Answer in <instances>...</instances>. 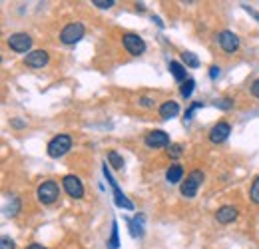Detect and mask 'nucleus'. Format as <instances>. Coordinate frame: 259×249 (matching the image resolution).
<instances>
[{"label":"nucleus","instance_id":"obj_1","mask_svg":"<svg viewBox=\"0 0 259 249\" xmlns=\"http://www.w3.org/2000/svg\"><path fill=\"white\" fill-rule=\"evenodd\" d=\"M36 195H38V201H40V203L50 205V203H54V201L58 199V195H60V187H58L56 182L48 180V182H44V184L38 186Z\"/></svg>","mask_w":259,"mask_h":249},{"label":"nucleus","instance_id":"obj_2","mask_svg":"<svg viewBox=\"0 0 259 249\" xmlns=\"http://www.w3.org/2000/svg\"><path fill=\"white\" fill-rule=\"evenodd\" d=\"M70 148H72V138L66 136V134H60V136H56V138L50 140V144H48V156L62 157L64 154H68Z\"/></svg>","mask_w":259,"mask_h":249},{"label":"nucleus","instance_id":"obj_3","mask_svg":"<svg viewBox=\"0 0 259 249\" xmlns=\"http://www.w3.org/2000/svg\"><path fill=\"white\" fill-rule=\"evenodd\" d=\"M201 182H203V172H201V170L190 172L188 178H186L184 184H182V195H186V197H195L197 187L201 186Z\"/></svg>","mask_w":259,"mask_h":249},{"label":"nucleus","instance_id":"obj_4","mask_svg":"<svg viewBox=\"0 0 259 249\" xmlns=\"http://www.w3.org/2000/svg\"><path fill=\"white\" fill-rule=\"evenodd\" d=\"M102 170H104V176H106V180L110 182V186H112V189H114V199H116V205H118V208H124V210H130V212H132V210H134V203H132L128 197H126V195L120 191V187H118V184H116V180L112 178V174H110V170H108V165H106V163H104V168H102Z\"/></svg>","mask_w":259,"mask_h":249},{"label":"nucleus","instance_id":"obj_5","mask_svg":"<svg viewBox=\"0 0 259 249\" xmlns=\"http://www.w3.org/2000/svg\"><path fill=\"white\" fill-rule=\"evenodd\" d=\"M8 46H10L14 52L22 54V52H28V50H30V46H32V38H30L26 32H16V34H10V38H8Z\"/></svg>","mask_w":259,"mask_h":249},{"label":"nucleus","instance_id":"obj_6","mask_svg":"<svg viewBox=\"0 0 259 249\" xmlns=\"http://www.w3.org/2000/svg\"><path fill=\"white\" fill-rule=\"evenodd\" d=\"M82 36H84V26L80 22H72L60 32V40L64 44H76L78 40H82Z\"/></svg>","mask_w":259,"mask_h":249},{"label":"nucleus","instance_id":"obj_7","mask_svg":"<svg viewBox=\"0 0 259 249\" xmlns=\"http://www.w3.org/2000/svg\"><path fill=\"white\" fill-rule=\"evenodd\" d=\"M146 146L152 148V150H158V148H167L169 146V136L163 132V130H154L150 132L146 138H144Z\"/></svg>","mask_w":259,"mask_h":249},{"label":"nucleus","instance_id":"obj_8","mask_svg":"<svg viewBox=\"0 0 259 249\" xmlns=\"http://www.w3.org/2000/svg\"><path fill=\"white\" fill-rule=\"evenodd\" d=\"M124 48L132 56H142L146 52V42L138 34H126L124 36Z\"/></svg>","mask_w":259,"mask_h":249},{"label":"nucleus","instance_id":"obj_9","mask_svg":"<svg viewBox=\"0 0 259 249\" xmlns=\"http://www.w3.org/2000/svg\"><path fill=\"white\" fill-rule=\"evenodd\" d=\"M218 42H220V46L224 48V52H227V54H233V52L239 50V38L229 30L220 32L218 34Z\"/></svg>","mask_w":259,"mask_h":249},{"label":"nucleus","instance_id":"obj_10","mask_svg":"<svg viewBox=\"0 0 259 249\" xmlns=\"http://www.w3.org/2000/svg\"><path fill=\"white\" fill-rule=\"evenodd\" d=\"M62 186H64L66 193H68L70 197H74V199H80V197L84 195V186H82V182H80L76 176H64Z\"/></svg>","mask_w":259,"mask_h":249},{"label":"nucleus","instance_id":"obj_11","mask_svg":"<svg viewBox=\"0 0 259 249\" xmlns=\"http://www.w3.org/2000/svg\"><path fill=\"white\" fill-rule=\"evenodd\" d=\"M24 64L28 68H34V70H40L48 64V52L46 50H32L26 58H24Z\"/></svg>","mask_w":259,"mask_h":249},{"label":"nucleus","instance_id":"obj_12","mask_svg":"<svg viewBox=\"0 0 259 249\" xmlns=\"http://www.w3.org/2000/svg\"><path fill=\"white\" fill-rule=\"evenodd\" d=\"M229 132H231V126L227 124V122L215 124L211 128V132H209V142H211V144H222V142H226L227 138H229Z\"/></svg>","mask_w":259,"mask_h":249},{"label":"nucleus","instance_id":"obj_13","mask_svg":"<svg viewBox=\"0 0 259 249\" xmlns=\"http://www.w3.org/2000/svg\"><path fill=\"white\" fill-rule=\"evenodd\" d=\"M215 219H218V223L227 225V223H231V221L237 219V210L233 205H224V208H220L215 212Z\"/></svg>","mask_w":259,"mask_h":249},{"label":"nucleus","instance_id":"obj_14","mask_svg":"<svg viewBox=\"0 0 259 249\" xmlns=\"http://www.w3.org/2000/svg\"><path fill=\"white\" fill-rule=\"evenodd\" d=\"M178 114H180V106L176 102H165V104L160 106V116H162L163 120H171Z\"/></svg>","mask_w":259,"mask_h":249},{"label":"nucleus","instance_id":"obj_15","mask_svg":"<svg viewBox=\"0 0 259 249\" xmlns=\"http://www.w3.org/2000/svg\"><path fill=\"white\" fill-rule=\"evenodd\" d=\"M165 180H167L169 184H178L180 180H184V170H182V165H180V163H174V165L165 172Z\"/></svg>","mask_w":259,"mask_h":249},{"label":"nucleus","instance_id":"obj_16","mask_svg":"<svg viewBox=\"0 0 259 249\" xmlns=\"http://www.w3.org/2000/svg\"><path fill=\"white\" fill-rule=\"evenodd\" d=\"M169 72H171V76L178 82H186V68H184V64H180L178 60H171L169 62Z\"/></svg>","mask_w":259,"mask_h":249},{"label":"nucleus","instance_id":"obj_17","mask_svg":"<svg viewBox=\"0 0 259 249\" xmlns=\"http://www.w3.org/2000/svg\"><path fill=\"white\" fill-rule=\"evenodd\" d=\"M144 216L140 214V216H136V218L130 221V233L134 235V237H140L142 233H144Z\"/></svg>","mask_w":259,"mask_h":249},{"label":"nucleus","instance_id":"obj_18","mask_svg":"<svg viewBox=\"0 0 259 249\" xmlns=\"http://www.w3.org/2000/svg\"><path fill=\"white\" fill-rule=\"evenodd\" d=\"M182 62L186 64L188 68H197L199 66V58L195 56L194 52H188L186 50V52H182Z\"/></svg>","mask_w":259,"mask_h":249},{"label":"nucleus","instance_id":"obj_19","mask_svg":"<svg viewBox=\"0 0 259 249\" xmlns=\"http://www.w3.org/2000/svg\"><path fill=\"white\" fill-rule=\"evenodd\" d=\"M108 163H112V168H116V170L124 168V159L118 152H108Z\"/></svg>","mask_w":259,"mask_h":249},{"label":"nucleus","instance_id":"obj_20","mask_svg":"<svg viewBox=\"0 0 259 249\" xmlns=\"http://www.w3.org/2000/svg\"><path fill=\"white\" fill-rule=\"evenodd\" d=\"M249 197H251V201L253 203H257L259 205V176L253 180V184H251V189H249Z\"/></svg>","mask_w":259,"mask_h":249},{"label":"nucleus","instance_id":"obj_21","mask_svg":"<svg viewBox=\"0 0 259 249\" xmlns=\"http://www.w3.org/2000/svg\"><path fill=\"white\" fill-rule=\"evenodd\" d=\"M194 86H195V82L192 80V78H188V80L182 84V90H180L182 96H184V98H190V94L194 92Z\"/></svg>","mask_w":259,"mask_h":249},{"label":"nucleus","instance_id":"obj_22","mask_svg":"<svg viewBox=\"0 0 259 249\" xmlns=\"http://www.w3.org/2000/svg\"><path fill=\"white\" fill-rule=\"evenodd\" d=\"M110 249H118V223H112V237H110Z\"/></svg>","mask_w":259,"mask_h":249},{"label":"nucleus","instance_id":"obj_23","mask_svg":"<svg viewBox=\"0 0 259 249\" xmlns=\"http://www.w3.org/2000/svg\"><path fill=\"white\" fill-rule=\"evenodd\" d=\"M182 152H184V148H182L180 144H171V146L167 148V156L174 157V159H176V157L182 156Z\"/></svg>","mask_w":259,"mask_h":249},{"label":"nucleus","instance_id":"obj_24","mask_svg":"<svg viewBox=\"0 0 259 249\" xmlns=\"http://www.w3.org/2000/svg\"><path fill=\"white\" fill-rule=\"evenodd\" d=\"M92 4L98 6V8H112L116 2L114 0H92Z\"/></svg>","mask_w":259,"mask_h":249},{"label":"nucleus","instance_id":"obj_25","mask_svg":"<svg viewBox=\"0 0 259 249\" xmlns=\"http://www.w3.org/2000/svg\"><path fill=\"white\" fill-rule=\"evenodd\" d=\"M0 249H14V241L4 235V237L0 239Z\"/></svg>","mask_w":259,"mask_h":249},{"label":"nucleus","instance_id":"obj_26","mask_svg":"<svg viewBox=\"0 0 259 249\" xmlns=\"http://www.w3.org/2000/svg\"><path fill=\"white\" fill-rule=\"evenodd\" d=\"M197 108H201V102H195V104H192V106L188 108V112H186V120H190V118H192V114H194Z\"/></svg>","mask_w":259,"mask_h":249},{"label":"nucleus","instance_id":"obj_27","mask_svg":"<svg viewBox=\"0 0 259 249\" xmlns=\"http://www.w3.org/2000/svg\"><path fill=\"white\" fill-rule=\"evenodd\" d=\"M215 106H218V108H222V110H227V108H231V100H229V98H222Z\"/></svg>","mask_w":259,"mask_h":249},{"label":"nucleus","instance_id":"obj_28","mask_svg":"<svg viewBox=\"0 0 259 249\" xmlns=\"http://www.w3.org/2000/svg\"><path fill=\"white\" fill-rule=\"evenodd\" d=\"M220 66H211V70H209V76H211V80H215V78H220Z\"/></svg>","mask_w":259,"mask_h":249},{"label":"nucleus","instance_id":"obj_29","mask_svg":"<svg viewBox=\"0 0 259 249\" xmlns=\"http://www.w3.org/2000/svg\"><path fill=\"white\" fill-rule=\"evenodd\" d=\"M243 10H247V12H249V14H251V16H253V18H255V20L259 22V12H257V10H251L247 4H243Z\"/></svg>","mask_w":259,"mask_h":249},{"label":"nucleus","instance_id":"obj_30","mask_svg":"<svg viewBox=\"0 0 259 249\" xmlns=\"http://www.w3.org/2000/svg\"><path fill=\"white\" fill-rule=\"evenodd\" d=\"M251 94H253L255 98H259V80L253 82V86H251Z\"/></svg>","mask_w":259,"mask_h":249},{"label":"nucleus","instance_id":"obj_31","mask_svg":"<svg viewBox=\"0 0 259 249\" xmlns=\"http://www.w3.org/2000/svg\"><path fill=\"white\" fill-rule=\"evenodd\" d=\"M140 104H142V106H154V102H152V98H146V96H144V98L140 100Z\"/></svg>","mask_w":259,"mask_h":249},{"label":"nucleus","instance_id":"obj_32","mask_svg":"<svg viewBox=\"0 0 259 249\" xmlns=\"http://www.w3.org/2000/svg\"><path fill=\"white\" fill-rule=\"evenodd\" d=\"M26 249H46L44 245H40V243H32V245H28Z\"/></svg>","mask_w":259,"mask_h":249}]
</instances>
